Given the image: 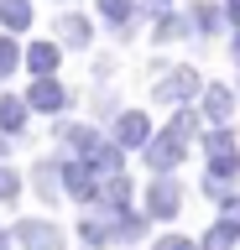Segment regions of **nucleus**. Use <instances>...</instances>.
<instances>
[{
  "instance_id": "f257e3e1",
  "label": "nucleus",
  "mask_w": 240,
  "mask_h": 250,
  "mask_svg": "<svg viewBox=\"0 0 240 250\" xmlns=\"http://www.w3.org/2000/svg\"><path fill=\"white\" fill-rule=\"evenodd\" d=\"M209 162H214V183H219V177H235V172H240L235 141L224 136V130H214V136H209Z\"/></svg>"
},
{
  "instance_id": "f03ea898",
  "label": "nucleus",
  "mask_w": 240,
  "mask_h": 250,
  "mask_svg": "<svg viewBox=\"0 0 240 250\" xmlns=\"http://www.w3.org/2000/svg\"><path fill=\"white\" fill-rule=\"evenodd\" d=\"M16 240L26 250H63V234L52 229V224H42V219H26V224H16Z\"/></svg>"
},
{
  "instance_id": "7ed1b4c3",
  "label": "nucleus",
  "mask_w": 240,
  "mask_h": 250,
  "mask_svg": "<svg viewBox=\"0 0 240 250\" xmlns=\"http://www.w3.org/2000/svg\"><path fill=\"white\" fill-rule=\"evenodd\" d=\"M146 203H152V214H157V219H167V214H177L183 193H177V183H167V177H162V183L152 188V198H146Z\"/></svg>"
},
{
  "instance_id": "20e7f679",
  "label": "nucleus",
  "mask_w": 240,
  "mask_h": 250,
  "mask_svg": "<svg viewBox=\"0 0 240 250\" xmlns=\"http://www.w3.org/2000/svg\"><path fill=\"white\" fill-rule=\"evenodd\" d=\"M235 234H240V224H224V219H219V224L204 234V250H230V245H235Z\"/></svg>"
},
{
  "instance_id": "39448f33",
  "label": "nucleus",
  "mask_w": 240,
  "mask_h": 250,
  "mask_svg": "<svg viewBox=\"0 0 240 250\" xmlns=\"http://www.w3.org/2000/svg\"><path fill=\"white\" fill-rule=\"evenodd\" d=\"M120 141H126V146L146 141V115H126V120H120Z\"/></svg>"
},
{
  "instance_id": "423d86ee",
  "label": "nucleus",
  "mask_w": 240,
  "mask_h": 250,
  "mask_svg": "<svg viewBox=\"0 0 240 250\" xmlns=\"http://www.w3.org/2000/svg\"><path fill=\"white\" fill-rule=\"evenodd\" d=\"M193 83H198V78H193L188 68H183V73H173L167 83H162V94H167V99H177V94H193Z\"/></svg>"
},
{
  "instance_id": "0eeeda50",
  "label": "nucleus",
  "mask_w": 240,
  "mask_h": 250,
  "mask_svg": "<svg viewBox=\"0 0 240 250\" xmlns=\"http://www.w3.org/2000/svg\"><path fill=\"white\" fill-rule=\"evenodd\" d=\"M5 21H11V26H26V21H32V5H26V0H5Z\"/></svg>"
},
{
  "instance_id": "6e6552de",
  "label": "nucleus",
  "mask_w": 240,
  "mask_h": 250,
  "mask_svg": "<svg viewBox=\"0 0 240 250\" xmlns=\"http://www.w3.org/2000/svg\"><path fill=\"white\" fill-rule=\"evenodd\" d=\"M0 115H5V130H21V120H26V109H21L16 99H5V104H0Z\"/></svg>"
},
{
  "instance_id": "1a4fd4ad",
  "label": "nucleus",
  "mask_w": 240,
  "mask_h": 250,
  "mask_svg": "<svg viewBox=\"0 0 240 250\" xmlns=\"http://www.w3.org/2000/svg\"><path fill=\"white\" fill-rule=\"evenodd\" d=\"M209 115H214V120H224V115H230V94H224V89L209 94Z\"/></svg>"
},
{
  "instance_id": "9d476101",
  "label": "nucleus",
  "mask_w": 240,
  "mask_h": 250,
  "mask_svg": "<svg viewBox=\"0 0 240 250\" xmlns=\"http://www.w3.org/2000/svg\"><path fill=\"white\" fill-rule=\"evenodd\" d=\"M32 99H37L42 109H52V104H63V89H52V83H42V89H37Z\"/></svg>"
},
{
  "instance_id": "9b49d317",
  "label": "nucleus",
  "mask_w": 240,
  "mask_h": 250,
  "mask_svg": "<svg viewBox=\"0 0 240 250\" xmlns=\"http://www.w3.org/2000/svg\"><path fill=\"white\" fill-rule=\"evenodd\" d=\"M157 250H198V245H193V240H183V234H167Z\"/></svg>"
},
{
  "instance_id": "f8f14e48",
  "label": "nucleus",
  "mask_w": 240,
  "mask_h": 250,
  "mask_svg": "<svg viewBox=\"0 0 240 250\" xmlns=\"http://www.w3.org/2000/svg\"><path fill=\"white\" fill-rule=\"evenodd\" d=\"M11 193H16V172L0 167V198H11Z\"/></svg>"
},
{
  "instance_id": "ddd939ff",
  "label": "nucleus",
  "mask_w": 240,
  "mask_h": 250,
  "mask_svg": "<svg viewBox=\"0 0 240 250\" xmlns=\"http://www.w3.org/2000/svg\"><path fill=\"white\" fill-rule=\"evenodd\" d=\"M11 62H16V47H11V42H0V68H11Z\"/></svg>"
},
{
  "instance_id": "4468645a",
  "label": "nucleus",
  "mask_w": 240,
  "mask_h": 250,
  "mask_svg": "<svg viewBox=\"0 0 240 250\" xmlns=\"http://www.w3.org/2000/svg\"><path fill=\"white\" fill-rule=\"evenodd\" d=\"M105 11H110V16H126V0H105Z\"/></svg>"
},
{
  "instance_id": "2eb2a0df",
  "label": "nucleus",
  "mask_w": 240,
  "mask_h": 250,
  "mask_svg": "<svg viewBox=\"0 0 240 250\" xmlns=\"http://www.w3.org/2000/svg\"><path fill=\"white\" fill-rule=\"evenodd\" d=\"M230 11H235V16H240V0H230Z\"/></svg>"
},
{
  "instance_id": "dca6fc26",
  "label": "nucleus",
  "mask_w": 240,
  "mask_h": 250,
  "mask_svg": "<svg viewBox=\"0 0 240 250\" xmlns=\"http://www.w3.org/2000/svg\"><path fill=\"white\" fill-rule=\"evenodd\" d=\"M0 250H5V229H0Z\"/></svg>"
}]
</instances>
